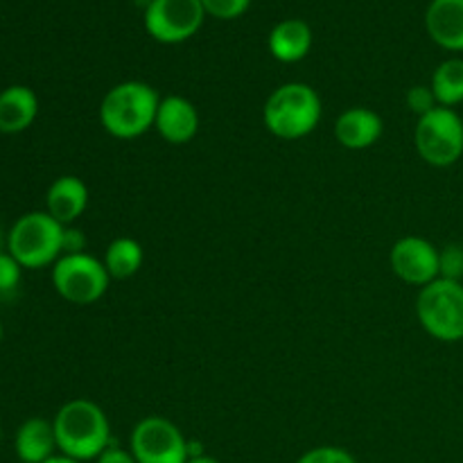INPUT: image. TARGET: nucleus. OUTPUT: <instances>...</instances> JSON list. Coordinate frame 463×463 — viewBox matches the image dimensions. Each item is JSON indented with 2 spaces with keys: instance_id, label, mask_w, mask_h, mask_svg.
<instances>
[{
  "instance_id": "obj_1",
  "label": "nucleus",
  "mask_w": 463,
  "mask_h": 463,
  "mask_svg": "<svg viewBox=\"0 0 463 463\" xmlns=\"http://www.w3.org/2000/svg\"><path fill=\"white\" fill-rule=\"evenodd\" d=\"M52 425L59 452L75 461L98 459L111 446V425L107 414L86 398H75L59 407Z\"/></svg>"
},
{
  "instance_id": "obj_2",
  "label": "nucleus",
  "mask_w": 463,
  "mask_h": 463,
  "mask_svg": "<svg viewBox=\"0 0 463 463\" xmlns=\"http://www.w3.org/2000/svg\"><path fill=\"white\" fill-rule=\"evenodd\" d=\"M161 98L145 81H122L116 84L99 104V122L113 138L131 140L149 131L156 122Z\"/></svg>"
},
{
  "instance_id": "obj_3",
  "label": "nucleus",
  "mask_w": 463,
  "mask_h": 463,
  "mask_svg": "<svg viewBox=\"0 0 463 463\" xmlns=\"http://www.w3.org/2000/svg\"><path fill=\"white\" fill-rule=\"evenodd\" d=\"M324 104L319 93L303 81H289L279 86L267 98L262 109V122L276 138L298 140L310 136L319 127Z\"/></svg>"
},
{
  "instance_id": "obj_4",
  "label": "nucleus",
  "mask_w": 463,
  "mask_h": 463,
  "mask_svg": "<svg viewBox=\"0 0 463 463\" xmlns=\"http://www.w3.org/2000/svg\"><path fill=\"white\" fill-rule=\"evenodd\" d=\"M63 229L45 211L25 213L7 233V251L23 269H41L63 256Z\"/></svg>"
},
{
  "instance_id": "obj_5",
  "label": "nucleus",
  "mask_w": 463,
  "mask_h": 463,
  "mask_svg": "<svg viewBox=\"0 0 463 463\" xmlns=\"http://www.w3.org/2000/svg\"><path fill=\"white\" fill-rule=\"evenodd\" d=\"M416 317L430 337L439 342L463 339V283L437 279L420 288L416 297Z\"/></svg>"
},
{
  "instance_id": "obj_6",
  "label": "nucleus",
  "mask_w": 463,
  "mask_h": 463,
  "mask_svg": "<svg viewBox=\"0 0 463 463\" xmlns=\"http://www.w3.org/2000/svg\"><path fill=\"white\" fill-rule=\"evenodd\" d=\"M419 156L432 167H450L463 156V120L455 109L437 107L419 118L414 129Z\"/></svg>"
},
{
  "instance_id": "obj_7",
  "label": "nucleus",
  "mask_w": 463,
  "mask_h": 463,
  "mask_svg": "<svg viewBox=\"0 0 463 463\" xmlns=\"http://www.w3.org/2000/svg\"><path fill=\"white\" fill-rule=\"evenodd\" d=\"M109 276L104 262L89 253L61 256L52 267V285L63 301L72 306L98 303L109 289Z\"/></svg>"
},
{
  "instance_id": "obj_8",
  "label": "nucleus",
  "mask_w": 463,
  "mask_h": 463,
  "mask_svg": "<svg viewBox=\"0 0 463 463\" xmlns=\"http://www.w3.org/2000/svg\"><path fill=\"white\" fill-rule=\"evenodd\" d=\"M206 21L202 0H149L145 30L158 43L175 45L193 39Z\"/></svg>"
},
{
  "instance_id": "obj_9",
  "label": "nucleus",
  "mask_w": 463,
  "mask_h": 463,
  "mask_svg": "<svg viewBox=\"0 0 463 463\" xmlns=\"http://www.w3.org/2000/svg\"><path fill=\"white\" fill-rule=\"evenodd\" d=\"M136 463H188V439L172 420L147 416L131 432Z\"/></svg>"
},
{
  "instance_id": "obj_10",
  "label": "nucleus",
  "mask_w": 463,
  "mask_h": 463,
  "mask_svg": "<svg viewBox=\"0 0 463 463\" xmlns=\"http://www.w3.org/2000/svg\"><path fill=\"white\" fill-rule=\"evenodd\" d=\"M392 269L402 283L425 288L441 279V267H439V249L430 240L419 235H407L401 238L392 247L389 253Z\"/></svg>"
},
{
  "instance_id": "obj_11",
  "label": "nucleus",
  "mask_w": 463,
  "mask_h": 463,
  "mask_svg": "<svg viewBox=\"0 0 463 463\" xmlns=\"http://www.w3.org/2000/svg\"><path fill=\"white\" fill-rule=\"evenodd\" d=\"M154 129L170 145H185L197 136L199 113L190 99L181 95H167L161 99Z\"/></svg>"
},
{
  "instance_id": "obj_12",
  "label": "nucleus",
  "mask_w": 463,
  "mask_h": 463,
  "mask_svg": "<svg viewBox=\"0 0 463 463\" xmlns=\"http://www.w3.org/2000/svg\"><path fill=\"white\" fill-rule=\"evenodd\" d=\"M425 30L439 48L463 52V0H432L425 12Z\"/></svg>"
},
{
  "instance_id": "obj_13",
  "label": "nucleus",
  "mask_w": 463,
  "mask_h": 463,
  "mask_svg": "<svg viewBox=\"0 0 463 463\" xmlns=\"http://www.w3.org/2000/svg\"><path fill=\"white\" fill-rule=\"evenodd\" d=\"M89 206V188L80 176L63 175L52 181L45 194V213L52 215L59 224L68 226L84 215Z\"/></svg>"
},
{
  "instance_id": "obj_14",
  "label": "nucleus",
  "mask_w": 463,
  "mask_h": 463,
  "mask_svg": "<svg viewBox=\"0 0 463 463\" xmlns=\"http://www.w3.org/2000/svg\"><path fill=\"white\" fill-rule=\"evenodd\" d=\"M383 118L366 107L346 109L335 120V138L346 149H366L383 136Z\"/></svg>"
},
{
  "instance_id": "obj_15",
  "label": "nucleus",
  "mask_w": 463,
  "mask_h": 463,
  "mask_svg": "<svg viewBox=\"0 0 463 463\" xmlns=\"http://www.w3.org/2000/svg\"><path fill=\"white\" fill-rule=\"evenodd\" d=\"M39 116V98L30 86L14 84L0 93V134H21Z\"/></svg>"
},
{
  "instance_id": "obj_16",
  "label": "nucleus",
  "mask_w": 463,
  "mask_h": 463,
  "mask_svg": "<svg viewBox=\"0 0 463 463\" xmlns=\"http://www.w3.org/2000/svg\"><path fill=\"white\" fill-rule=\"evenodd\" d=\"M271 57L283 63H297L307 57L312 48V30L301 18H285L269 32Z\"/></svg>"
},
{
  "instance_id": "obj_17",
  "label": "nucleus",
  "mask_w": 463,
  "mask_h": 463,
  "mask_svg": "<svg viewBox=\"0 0 463 463\" xmlns=\"http://www.w3.org/2000/svg\"><path fill=\"white\" fill-rule=\"evenodd\" d=\"M14 448H16V457L23 463H45L52 459L54 450H59L52 420L27 419L18 428Z\"/></svg>"
},
{
  "instance_id": "obj_18",
  "label": "nucleus",
  "mask_w": 463,
  "mask_h": 463,
  "mask_svg": "<svg viewBox=\"0 0 463 463\" xmlns=\"http://www.w3.org/2000/svg\"><path fill=\"white\" fill-rule=\"evenodd\" d=\"M145 253L140 247L138 240L134 238H118L109 244L107 253H104V267H107L109 276L116 280L131 279L134 274H138V269L143 267Z\"/></svg>"
},
{
  "instance_id": "obj_19",
  "label": "nucleus",
  "mask_w": 463,
  "mask_h": 463,
  "mask_svg": "<svg viewBox=\"0 0 463 463\" xmlns=\"http://www.w3.org/2000/svg\"><path fill=\"white\" fill-rule=\"evenodd\" d=\"M432 89L434 98H437L439 107L452 109L463 102V59L452 57L448 61L439 63V68L432 75Z\"/></svg>"
},
{
  "instance_id": "obj_20",
  "label": "nucleus",
  "mask_w": 463,
  "mask_h": 463,
  "mask_svg": "<svg viewBox=\"0 0 463 463\" xmlns=\"http://www.w3.org/2000/svg\"><path fill=\"white\" fill-rule=\"evenodd\" d=\"M206 16L220 18V21H233L240 18L249 7L251 0H202Z\"/></svg>"
},
{
  "instance_id": "obj_21",
  "label": "nucleus",
  "mask_w": 463,
  "mask_h": 463,
  "mask_svg": "<svg viewBox=\"0 0 463 463\" xmlns=\"http://www.w3.org/2000/svg\"><path fill=\"white\" fill-rule=\"evenodd\" d=\"M439 267H441V279L457 280L463 279V247L461 244H448L439 251Z\"/></svg>"
},
{
  "instance_id": "obj_22",
  "label": "nucleus",
  "mask_w": 463,
  "mask_h": 463,
  "mask_svg": "<svg viewBox=\"0 0 463 463\" xmlns=\"http://www.w3.org/2000/svg\"><path fill=\"white\" fill-rule=\"evenodd\" d=\"M297 463H357L355 457L351 455L348 450L337 446H321V448H312L307 450L306 455L298 457Z\"/></svg>"
},
{
  "instance_id": "obj_23",
  "label": "nucleus",
  "mask_w": 463,
  "mask_h": 463,
  "mask_svg": "<svg viewBox=\"0 0 463 463\" xmlns=\"http://www.w3.org/2000/svg\"><path fill=\"white\" fill-rule=\"evenodd\" d=\"M23 267L9 251L0 253V294H9L21 283Z\"/></svg>"
},
{
  "instance_id": "obj_24",
  "label": "nucleus",
  "mask_w": 463,
  "mask_h": 463,
  "mask_svg": "<svg viewBox=\"0 0 463 463\" xmlns=\"http://www.w3.org/2000/svg\"><path fill=\"white\" fill-rule=\"evenodd\" d=\"M405 102H407V109H410L411 113H416L419 118L439 107L437 98H434L430 86H414V89H410L405 95Z\"/></svg>"
},
{
  "instance_id": "obj_25",
  "label": "nucleus",
  "mask_w": 463,
  "mask_h": 463,
  "mask_svg": "<svg viewBox=\"0 0 463 463\" xmlns=\"http://www.w3.org/2000/svg\"><path fill=\"white\" fill-rule=\"evenodd\" d=\"M86 238L80 229H63V256H71V253H84Z\"/></svg>"
},
{
  "instance_id": "obj_26",
  "label": "nucleus",
  "mask_w": 463,
  "mask_h": 463,
  "mask_svg": "<svg viewBox=\"0 0 463 463\" xmlns=\"http://www.w3.org/2000/svg\"><path fill=\"white\" fill-rule=\"evenodd\" d=\"M98 463H136V459L131 452L122 450V448H116V446H109L107 450L98 457Z\"/></svg>"
},
{
  "instance_id": "obj_27",
  "label": "nucleus",
  "mask_w": 463,
  "mask_h": 463,
  "mask_svg": "<svg viewBox=\"0 0 463 463\" xmlns=\"http://www.w3.org/2000/svg\"><path fill=\"white\" fill-rule=\"evenodd\" d=\"M188 463H222L217 461L215 457H208V455H199V457H190Z\"/></svg>"
},
{
  "instance_id": "obj_28",
  "label": "nucleus",
  "mask_w": 463,
  "mask_h": 463,
  "mask_svg": "<svg viewBox=\"0 0 463 463\" xmlns=\"http://www.w3.org/2000/svg\"><path fill=\"white\" fill-rule=\"evenodd\" d=\"M45 463H81V461H75L71 459V457H63V455H54L52 459H48Z\"/></svg>"
},
{
  "instance_id": "obj_29",
  "label": "nucleus",
  "mask_w": 463,
  "mask_h": 463,
  "mask_svg": "<svg viewBox=\"0 0 463 463\" xmlns=\"http://www.w3.org/2000/svg\"><path fill=\"white\" fill-rule=\"evenodd\" d=\"M3 247H5V233L3 229H0V253H3Z\"/></svg>"
},
{
  "instance_id": "obj_30",
  "label": "nucleus",
  "mask_w": 463,
  "mask_h": 463,
  "mask_svg": "<svg viewBox=\"0 0 463 463\" xmlns=\"http://www.w3.org/2000/svg\"><path fill=\"white\" fill-rule=\"evenodd\" d=\"M0 342H3V324H0Z\"/></svg>"
}]
</instances>
